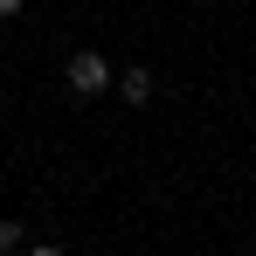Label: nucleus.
<instances>
[{
  "mask_svg": "<svg viewBox=\"0 0 256 256\" xmlns=\"http://www.w3.org/2000/svg\"><path fill=\"white\" fill-rule=\"evenodd\" d=\"M21 256H62V250H56V242H28Z\"/></svg>",
  "mask_w": 256,
  "mask_h": 256,
  "instance_id": "4",
  "label": "nucleus"
},
{
  "mask_svg": "<svg viewBox=\"0 0 256 256\" xmlns=\"http://www.w3.org/2000/svg\"><path fill=\"white\" fill-rule=\"evenodd\" d=\"M21 7H28V0H0V21H14V14H21Z\"/></svg>",
  "mask_w": 256,
  "mask_h": 256,
  "instance_id": "5",
  "label": "nucleus"
},
{
  "mask_svg": "<svg viewBox=\"0 0 256 256\" xmlns=\"http://www.w3.org/2000/svg\"><path fill=\"white\" fill-rule=\"evenodd\" d=\"M28 250V236H21V222H0V256H21Z\"/></svg>",
  "mask_w": 256,
  "mask_h": 256,
  "instance_id": "3",
  "label": "nucleus"
},
{
  "mask_svg": "<svg viewBox=\"0 0 256 256\" xmlns=\"http://www.w3.org/2000/svg\"><path fill=\"white\" fill-rule=\"evenodd\" d=\"M111 84H118V76H111V62H104L97 48H76V56H70V90H76V97H97V90H111Z\"/></svg>",
  "mask_w": 256,
  "mask_h": 256,
  "instance_id": "1",
  "label": "nucleus"
},
{
  "mask_svg": "<svg viewBox=\"0 0 256 256\" xmlns=\"http://www.w3.org/2000/svg\"><path fill=\"white\" fill-rule=\"evenodd\" d=\"M118 97H125L132 111H138V104H152V70H138V62L118 70Z\"/></svg>",
  "mask_w": 256,
  "mask_h": 256,
  "instance_id": "2",
  "label": "nucleus"
}]
</instances>
